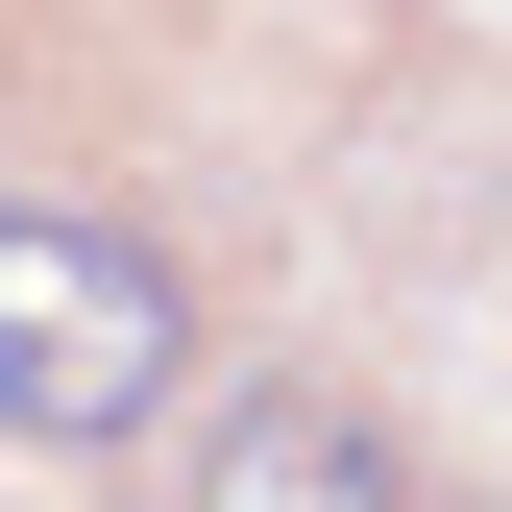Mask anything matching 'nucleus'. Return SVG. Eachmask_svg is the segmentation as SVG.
Here are the masks:
<instances>
[{"mask_svg": "<svg viewBox=\"0 0 512 512\" xmlns=\"http://www.w3.org/2000/svg\"><path fill=\"white\" fill-rule=\"evenodd\" d=\"M220 488H244V512H269V488H391V439H366V415H244Z\"/></svg>", "mask_w": 512, "mask_h": 512, "instance_id": "2", "label": "nucleus"}, {"mask_svg": "<svg viewBox=\"0 0 512 512\" xmlns=\"http://www.w3.org/2000/svg\"><path fill=\"white\" fill-rule=\"evenodd\" d=\"M171 366H196L171 244H122V220H74V196H0V439L98 464V439L171 415Z\"/></svg>", "mask_w": 512, "mask_h": 512, "instance_id": "1", "label": "nucleus"}]
</instances>
